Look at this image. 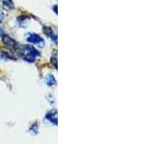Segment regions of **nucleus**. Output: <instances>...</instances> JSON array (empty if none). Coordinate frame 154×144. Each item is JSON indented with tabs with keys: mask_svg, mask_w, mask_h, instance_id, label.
<instances>
[{
	"mask_svg": "<svg viewBox=\"0 0 154 144\" xmlns=\"http://www.w3.org/2000/svg\"><path fill=\"white\" fill-rule=\"evenodd\" d=\"M19 54H21L22 58L28 62H33L36 60V58L40 56L38 53L35 48L30 45H23L20 49H19Z\"/></svg>",
	"mask_w": 154,
	"mask_h": 144,
	"instance_id": "f257e3e1",
	"label": "nucleus"
},
{
	"mask_svg": "<svg viewBox=\"0 0 154 144\" xmlns=\"http://www.w3.org/2000/svg\"><path fill=\"white\" fill-rule=\"evenodd\" d=\"M27 40L31 43H35V44L43 45V40L38 35H36V34H30V35H28Z\"/></svg>",
	"mask_w": 154,
	"mask_h": 144,
	"instance_id": "f03ea898",
	"label": "nucleus"
},
{
	"mask_svg": "<svg viewBox=\"0 0 154 144\" xmlns=\"http://www.w3.org/2000/svg\"><path fill=\"white\" fill-rule=\"evenodd\" d=\"M3 42L5 43V45H6L7 47H9V48H16V45H17L16 41H14L13 38L8 37V36H4L3 37Z\"/></svg>",
	"mask_w": 154,
	"mask_h": 144,
	"instance_id": "7ed1b4c3",
	"label": "nucleus"
},
{
	"mask_svg": "<svg viewBox=\"0 0 154 144\" xmlns=\"http://www.w3.org/2000/svg\"><path fill=\"white\" fill-rule=\"evenodd\" d=\"M45 82L48 86H54L56 84V81H55V78L53 77L52 75H48L46 76L45 78Z\"/></svg>",
	"mask_w": 154,
	"mask_h": 144,
	"instance_id": "20e7f679",
	"label": "nucleus"
},
{
	"mask_svg": "<svg viewBox=\"0 0 154 144\" xmlns=\"http://www.w3.org/2000/svg\"><path fill=\"white\" fill-rule=\"evenodd\" d=\"M3 19H4V13L2 10H0V23L3 21Z\"/></svg>",
	"mask_w": 154,
	"mask_h": 144,
	"instance_id": "39448f33",
	"label": "nucleus"
}]
</instances>
